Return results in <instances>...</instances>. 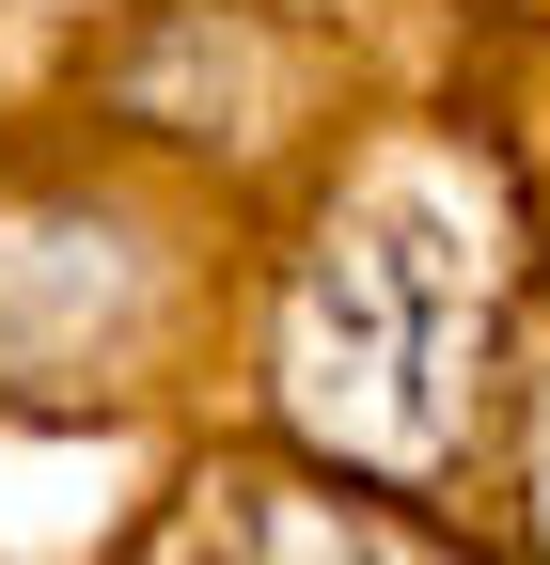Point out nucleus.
Returning <instances> with one entry per match:
<instances>
[{
	"label": "nucleus",
	"mask_w": 550,
	"mask_h": 565,
	"mask_svg": "<svg viewBox=\"0 0 550 565\" xmlns=\"http://www.w3.org/2000/svg\"><path fill=\"white\" fill-rule=\"evenodd\" d=\"M472 377V267L425 221H330L284 299V393L347 456H441Z\"/></svg>",
	"instance_id": "f257e3e1"
}]
</instances>
